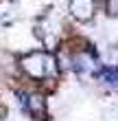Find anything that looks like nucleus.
<instances>
[{"label": "nucleus", "instance_id": "nucleus-1", "mask_svg": "<svg viewBox=\"0 0 118 121\" xmlns=\"http://www.w3.org/2000/svg\"><path fill=\"white\" fill-rule=\"evenodd\" d=\"M22 68L31 77L42 79V77H48V75L55 73V60L48 53H31L22 60Z\"/></svg>", "mask_w": 118, "mask_h": 121}, {"label": "nucleus", "instance_id": "nucleus-2", "mask_svg": "<svg viewBox=\"0 0 118 121\" xmlns=\"http://www.w3.org/2000/svg\"><path fill=\"white\" fill-rule=\"evenodd\" d=\"M94 9H96L94 0H70V13H72V18L81 20V22H88V20L94 16Z\"/></svg>", "mask_w": 118, "mask_h": 121}, {"label": "nucleus", "instance_id": "nucleus-3", "mask_svg": "<svg viewBox=\"0 0 118 121\" xmlns=\"http://www.w3.org/2000/svg\"><path fill=\"white\" fill-rule=\"evenodd\" d=\"M74 68L79 70V73H92V70L99 68V62H96V57L92 53H88V51H81L74 55Z\"/></svg>", "mask_w": 118, "mask_h": 121}, {"label": "nucleus", "instance_id": "nucleus-4", "mask_svg": "<svg viewBox=\"0 0 118 121\" xmlns=\"http://www.w3.org/2000/svg\"><path fill=\"white\" fill-rule=\"evenodd\" d=\"M24 108H26V112H31V115L42 117L44 115V99L39 95H29V97H24Z\"/></svg>", "mask_w": 118, "mask_h": 121}, {"label": "nucleus", "instance_id": "nucleus-5", "mask_svg": "<svg viewBox=\"0 0 118 121\" xmlns=\"http://www.w3.org/2000/svg\"><path fill=\"white\" fill-rule=\"evenodd\" d=\"M99 79L105 84V86H109V88H118V68H105L103 73L99 75Z\"/></svg>", "mask_w": 118, "mask_h": 121}, {"label": "nucleus", "instance_id": "nucleus-6", "mask_svg": "<svg viewBox=\"0 0 118 121\" xmlns=\"http://www.w3.org/2000/svg\"><path fill=\"white\" fill-rule=\"evenodd\" d=\"M107 13L109 16H118V0H107Z\"/></svg>", "mask_w": 118, "mask_h": 121}, {"label": "nucleus", "instance_id": "nucleus-7", "mask_svg": "<svg viewBox=\"0 0 118 121\" xmlns=\"http://www.w3.org/2000/svg\"><path fill=\"white\" fill-rule=\"evenodd\" d=\"M112 66L118 68V48H116V51H112Z\"/></svg>", "mask_w": 118, "mask_h": 121}]
</instances>
